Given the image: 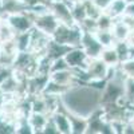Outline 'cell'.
Wrapping results in <instances>:
<instances>
[{
	"label": "cell",
	"mask_w": 134,
	"mask_h": 134,
	"mask_svg": "<svg viewBox=\"0 0 134 134\" xmlns=\"http://www.w3.org/2000/svg\"><path fill=\"white\" fill-rule=\"evenodd\" d=\"M62 109L71 115L88 118L102 109V91L87 83L71 86L62 97Z\"/></svg>",
	"instance_id": "6da1fadb"
},
{
	"label": "cell",
	"mask_w": 134,
	"mask_h": 134,
	"mask_svg": "<svg viewBox=\"0 0 134 134\" xmlns=\"http://www.w3.org/2000/svg\"><path fill=\"white\" fill-rule=\"evenodd\" d=\"M83 35V31L78 24H63L60 23L58 28L52 34V40L66 44L70 47H78L81 46V39Z\"/></svg>",
	"instance_id": "7a4b0ae2"
},
{
	"label": "cell",
	"mask_w": 134,
	"mask_h": 134,
	"mask_svg": "<svg viewBox=\"0 0 134 134\" xmlns=\"http://www.w3.org/2000/svg\"><path fill=\"white\" fill-rule=\"evenodd\" d=\"M34 14V12H32ZM59 20L54 16L51 11H44L40 14H34V28H36L47 35L52 36V34L59 26Z\"/></svg>",
	"instance_id": "3957f363"
},
{
	"label": "cell",
	"mask_w": 134,
	"mask_h": 134,
	"mask_svg": "<svg viewBox=\"0 0 134 134\" xmlns=\"http://www.w3.org/2000/svg\"><path fill=\"white\" fill-rule=\"evenodd\" d=\"M5 19L16 34L27 32L34 28V14L28 9L24 11V12H20V14L8 15V16H5Z\"/></svg>",
	"instance_id": "277c9868"
},
{
	"label": "cell",
	"mask_w": 134,
	"mask_h": 134,
	"mask_svg": "<svg viewBox=\"0 0 134 134\" xmlns=\"http://www.w3.org/2000/svg\"><path fill=\"white\" fill-rule=\"evenodd\" d=\"M48 9L63 24H75L71 14V4L67 0H55L48 4Z\"/></svg>",
	"instance_id": "5b68a950"
},
{
	"label": "cell",
	"mask_w": 134,
	"mask_h": 134,
	"mask_svg": "<svg viewBox=\"0 0 134 134\" xmlns=\"http://www.w3.org/2000/svg\"><path fill=\"white\" fill-rule=\"evenodd\" d=\"M64 59L67 60L71 70H86L90 62V58L87 57V54L81 46L71 47L64 55Z\"/></svg>",
	"instance_id": "8992f818"
},
{
	"label": "cell",
	"mask_w": 134,
	"mask_h": 134,
	"mask_svg": "<svg viewBox=\"0 0 134 134\" xmlns=\"http://www.w3.org/2000/svg\"><path fill=\"white\" fill-rule=\"evenodd\" d=\"M81 47L85 50V52L87 54V57L90 59L99 58L100 52L105 48L102 44L98 42V39L95 38L94 34H90V32H83L82 39H81Z\"/></svg>",
	"instance_id": "52a82bcc"
},
{
	"label": "cell",
	"mask_w": 134,
	"mask_h": 134,
	"mask_svg": "<svg viewBox=\"0 0 134 134\" xmlns=\"http://www.w3.org/2000/svg\"><path fill=\"white\" fill-rule=\"evenodd\" d=\"M107 70H109V66L100 58L90 59V62H88V64H87V69H86L88 81H93V79H106Z\"/></svg>",
	"instance_id": "ba28073f"
},
{
	"label": "cell",
	"mask_w": 134,
	"mask_h": 134,
	"mask_svg": "<svg viewBox=\"0 0 134 134\" xmlns=\"http://www.w3.org/2000/svg\"><path fill=\"white\" fill-rule=\"evenodd\" d=\"M50 79L55 83H58L66 88H70L71 86L79 83L76 79V76L71 69L69 70H62V71H52L50 74Z\"/></svg>",
	"instance_id": "9c48e42d"
},
{
	"label": "cell",
	"mask_w": 134,
	"mask_h": 134,
	"mask_svg": "<svg viewBox=\"0 0 134 134\" xmlns=\"http://www.w3.org/2000/svg\"><path fill=\"white\" fill-rule=\"evenodd\" d=\"M51 118L54 121L55 126H57L59 134H72L70 115H69V113H66L63 109L55 111V113L51 115Z\"/></svg>",
	"instance_id": "30bf717a"
},
{
	"label": "cell",
	"mask_w": 134,
	"mask_h": 134,
	"mask_svg": "<svg viewBox=\"0 0 134 134\" xmlns=\"http://www.w3.org/2000/svg\"><path fill=\"white\" fill-rule=\"evenodd\" d=\"M111 32H113L115 42H126L130 36L131 27L122 18H119L114 20V24L111 27Z\"/></svg>",
	"instance_id": "8fae6325"
},
{
	"label": "cell",
	"mask_w": 134,
	"mask_h": 134,
	"mask_svg": "<svg viewBox=\"0 0 134 134\" xmlns=\"http://www.w3.org/2000/svg\"><path fill=\"white\" fill-rule=\"evenodd\" d=\"M0 5H2L4 18L8 15L24 12V11L28 9L23 0H0Z\"/></svg>",
	"instance_id": "7c38bea8"
},
{
	"label": "cell",
	"mask_w": 134,
	"mask_h": 134,
	"mask_svg": "<svg viewBox=\"0 0 134 134\" xmlns=\"http://www.w3.org/2000/svg\"><path fill=\"white\" fill-rule=\"evenodd\" d=\"M48 118H50V115H47V114L34 113L32 111L27 119H28V124L31 125L34 133H43L44 127H46L47 122H48Z\"/></svg>",
	"instance_id": "4fadbf2b"
},
{
	"label": "cell",
	"mask_w": 134,
	"mask_h": 134,
	"mask_svg": "<svg viewBox=\"0 0 134 134\" xmlns=\"http://www.w3.org/2000/svg\"><path fill=\"white\" fill-rule=\"evenodd\" d=\"M70 48H71L70 46H66V44L58 43V42L52 40V38H51V40H50V43H48V46H47L46 54L48 55L51 59H57V58L64 57V55L67 54V51H69Z\"/></svg>",
	"instance_id": "5bb4252c"
},
{
	"label": "cell",
	"mask_w": 134,
	"mask_h": 134,
	"mask_svg": "<svg viewBox=\"0 0 134 134\" xmlns=\"http://www.w3.org/2000/svg\"><path fill=\"white\" fill-rule=\"evenodd\" d=\"M126 5H127L126 0H113V2L110 3L109 8L105 11V12L109 14L113 19H119V18L124 16Z\"/></svg>",
	"instance_id": "9a60e30c"
},
{
	"label": "cell",
	"mask_w": 134,
	"mask_h": 134,
	"mask_svg": "<svg viewBox=\"0 0 134 134\" xmlns=\"http://www.w3.org/2000/svg\"><path fill=\"white\" fill-rule=\"evenodd\" d=\"M100 59H102L107 66H118L121 63L119 60V57L117 54V50L113 47H105L102 50V52H100Z\"/></svg>",
	"instance_id": "2e32d148"
},
{
	"label": "cell",
	"mask_w": 134,
	"mask_h": 134,
	"mask_svg": "<svg viewBox=\"0 0 134 134\" xmlns=\"http://www.w3.org/2000/svg\"><path fill=\"white\" fill-rule=\"evenodd\" d=\"M16 35V32L9 26L5 18H0V43L12 40Z\"/></svg>",
	"instance_id": "e0dca14e"
},
{
	"label": "cell",
	"mask_w": 134,
	"mask_h": 134,
	"mask_svg": "<svg viewBox=\"0 0 134 134\" xmlns=\"http://www.w3.org/2000/svg\"><path fill=\"white\" fill-rule=\"evenodd\" d=\"M94 35L103 47H113L115 44V39L111 30H97Z\"/></svg>",
	"instance_id": "ac0fdd59"
},
{
	"label": "cell",
	"mask_w": 134,
	"mask_h": 134,
	"mask_svg": "<svg viewBox=\"0 0 134 134\" xmlns=\"http://www.w3.org/2000/svg\"><path fill=\"white\" fill-rule=\"evenodd\" d=\"M69 115H70V121H71L72 134H86V131H87V118L71 115V114H69Z\"/></svg>",
	"instance_id": "d6986e66"
},
{
	"label": "cell",
	"mask_w": 134,
	"mask_h": 134,
	"mask_svg": "<svg viewBox=\"0 0 134 134\" xmlns=\"http://www.w3.org/2000/svg\"><path fill=\"white\" fill-rule=\"evenodd\" d=\"M85 2H86V0H85ZM85 2L71 4V14H72V19L75 21V24L82 23V21L87 18V11H86Z\"/></svg>",
	"instance_id": "ffe728a7"
},
{
	"label": "cell",
	"mask_w": 134,
	"mask_h": 134,
	"mask_svg": "<svg viewBox=\"0 0 134 134\" xmlns=\"http://www.w3.org/2000/svg\"><path fill=\"white\" fill-rule=\"evenodd\" d=\"M14 40H15L16 48H18L19 52L20 51H28L30 50V43H31V31L16 34Z\"/></svg>",
	"instance_id": "44dd1931"
},
{
	"label": "cell",
	"mask_w": 134,
	"mask_h": 134,
	"mask_svg": "<svg viewBox=\"0 0 134 134\" xmlns=\"http://www.w3.org/2000/svg\"><path fill=\"white\" fill-rule=\"evenodd\" d=\"M124 99L127 106H134V78L127 76L124 83Z\"/></svg>",
	"instance_id": "7402d4cb"
},
{
	"label": "cell",
	"mask_w": 134,
	"mask_h": 134,
	"mask_svg": "<svg viewBox=\"0 0 134 134\" xmlns=\"http://www.w3.org/2000/svg\"><path fill=\"white\" fill-rule=\"evenodd\" d=\"M114 20L109 14L106 12H102L98 18H97V26H98V30H111L114 24Z\"/></svg>",
	"instance_id": "603a6c76"
},
{
	"label": "cell",
	"mask_w": 134,
	"mask_h": 134,
	"mask_svg": "<svg viewBox=\"0 0 134 134\" xmlns=\"http://www.w3.org/2000/svg\"><path fill=\"white\" fill-rule=\"evenodd\" d=\"M119 67H121V70L124 71V74L126 76L134 78V58H130V59H126L124 62H121Z\"/></svg>",
	"instance_id": "cb8c5ba5"
},
{
	"label": "cell",
	"mask_w": 134,
	"mask_h": 134,
	"mask_svg": "<svg viewBox=\"0 0 134 134\" xmlns=\"http://www.w3.org/2000/svg\"><path fill=\"white\" fill-rule=\"evenodd\" d=\"M70 66L67 63V60L64 59V57L52 59V64H51V72L52 71H62V70H69ZM50 72V74H51Z\"/></svg>",
	"instance_id": "d4e9b609"
},
{
	"label": "cell",
	"mask_w": 134,
	"mask_h": 134,
	"mask_svg": "<svg viewBox=\"0 0 134 134\" xmlns=\"http://www.w3.org/2000/svg\"><path fill=\"white\" fill-rule=\"evenodd\" d=\"M14 72L12 66H5V64H0V85H2L7 78H9Z\"/></svg>",
	"instance_id": "484cf974"
},
{
	"label": "cell",
	"mask_w": 134,
	"mask_h": 134,
	"mask_svg": "<svg viewBox=\"0 0 134 134\" xmlns=\"http://www.w3.org/2000/svg\"><path fill=\"white\" fill-rule=\"evenodd\" d=\"M43 134H59L58 129H57V126H55V124H54V121H52L51 117L48 118V122H47L46 127H44V130H43Z\"/></svg>",
	"instance_id": "4316f807"
},
{
	"label": "cell",
	"mask_w": 134,
	"mask_h": 134,
	"mask_svg": "<svg viewBox=\"0 0 134 134\" xmlns=\"http://www.w3.org/2000/svg\"><path fill=\"white\" fill-rule=\"evenodd\" d=\"M111 2H113V0H91V3H93L97 8H99L102 12H105V11L109 8V5H110Z\"/></svg>",
	"instance_id": "83f0119b"
},
{
	"label": "cell",
	"mask_w": 134,
	"mask_h": 134,
	"mask_svg": "<svg viewBox=\"0 0 134 134\" xmlns=\"http://www.w3.org/2000/svg\"><path fill=\"white\" fill-rule=\"evenodd\" d=\"M124 16L134 19V2H129V3H127V5H126V9H125V14H124Z\"/></svg>",
	"instance_id": "f1b7e54d"
},
{
	"label": "cell",
	"mask_w": 134,
	"mask_h": 134,
	"mask_svg": "<svg viewBox=\"0 0 134 134\" xmlns=\"http://www.w3.org/2000/svg\"><path fill=\"white\" fill-rule=\"evenodd\" d=\"M23 2L27 5V8H34V7H38V5L44 3L43 0H23ZM44 4H46V3H44Z\"/></svg>",
	"instance_id": "f546056e"
},
{
	"label": "cell",
	"mask_w": 134,
	"mask_h": 134,
	"mask_svg": "<svg viewBox=\"0 0 134 134\" xmlns=\"http://www.w3.org/2000/svg\"><path fill=\"white\" fill-rule=\"evenodd\" d=\"M122 134H134V125L131 124V122H125Z\"/></svg>",
	"instance_id": "4dcf8cb0"
},
{
	"label": "cell",
	"mask_w": 134,
	"mask_h": 134,
	"mask_svg": "<svg viewBox=\"0 0 134 134\" xmlns=\"http://www.w3.org/2000/svg\"><path fill=\"white\" fill-rule=\"evenodd\" d=\"M70 4H74V3H82V2H85V0H67Z\"/></svg>",
	"instance_id": "1f68e13d"
},
{
	"label": "cell",
	"mask_w": 134,
	"mask_h": 134,
	"mask_svg": "<svg viewBox=\"0 0 134 134\" xmlns=\"http://www.w3.org/2000/svg\"><path fill=\"white\" fill-rule=\"evenodd\" d=\"M43 2H44V3H46V4L48 5L50 3H52V2H55V0H43Z\"/></svg>",
	"instance_id": "d6a6232c"
},
{
	"label": "cell",
	"mask_w": 134,
	"mask_h": 134,
	"mask_svg": "<svg viewBox=\"0 0 134 134\" xmlns=\"http://www.w3.org/2000/svg\"><path fill=\"white\" fill-rule=\"evenodd\" d=\"M131 124L134 125V117H133V119H131Z\"/></svg>",
	"instance_id": "836d02e7"
},
{
	"label": "cell",
	"mask_w": 134,
	"mask_h": 134,
	"mask_svg": "<svg viewBox=\"0 0 134 134\" xmlns=\"http://www.w3.org/2000/svg\"><path fill=\"white\" fill-rule=\"evenodd\" d=\"M126 2H127V3H129V2H134V0H126Z\"/></svg>",
	"instance_id": "e575fe53"
}]
</instances>
